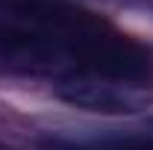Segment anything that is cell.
I'll return each mask as SVG.
<instances>
[{
  "label": "cell",
  "instance_id": "obj_1",
  "mask_svg": "<svg viewBox=\"0 0 153 150\" xmlns=\"http://www.w3.org/2000/svg\"><path fill=\"white\" fill-rule=\"evenodd\" d=\"M0 68L56 82L74 74L144 82L153 53L88 9L62 0H0Z\"/></svg>",
  "mask_w": 153,
  "mask_h": 150
},
{
  "label": "cell",
  "instance_id": "obj_2",
  "mask_svg": "<svg viewBox=\"0 0 153 150\" xmlns=\"http://www.w3.org/2000/svg\"><path fill=\"white\" fill-rule=\"evenodd\" d=\"M56 97L65 100L68 106L103 115H133L138 109H147V103H150V91L141 82L100 74H74L59 79Z\"/></svg>",
  "mask_w": 153,
  "mask_h": 150
},
{
  "label": "cell",
  "instance_id": "obj_3",
  "mask_svg": "<svg viewBox=\"0 0 153 150\" xmlns=\"http://www.w3.org/2000/svg\"><path fill=\"white\" fill-rule=\"evenodd\" d=\"M41 150H153V118L124 127L59 130L38 138Z\"/></svg>",
  "mask_w": 153,
  "mask_h": 150
}]
</instances>
